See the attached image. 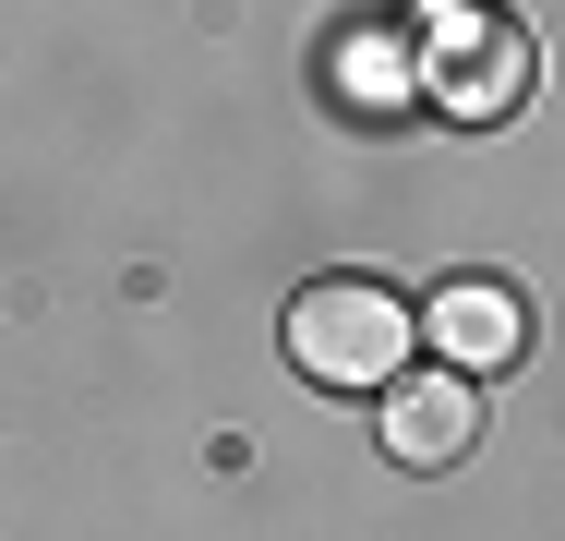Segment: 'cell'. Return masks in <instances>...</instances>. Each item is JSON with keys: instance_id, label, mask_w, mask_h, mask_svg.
I'll return each instance as SVG.
<instances>
[{"instance_id": "obj_1", "label": "cell", "mask_w": 565, "mask_h": 541, "mask_svg": "<svg viewBox=\"0 0 565 541\" xmlns=\"http://www.w3.org/2000/svg\"><path fill=\"white\" fill-rule=\"evenodd\" d=\"M289 361H301L313 385H338V397H385V385L409 373L397 289H385V277H313V289L289 301Z\"/></svg>"}, {"instance_id": "obj_2", "label": "cell", "mask_w": 565, "mask_h": 541, "mask_svg": "<svg viewBox=\"0 0 565 541\" xmlns=\"http://www.w3.org/2000/svg\"><path fill=\"white\" fill-rule=\"evenodd\" d=\"M481 445V385L469 373H397L385 385V457L397 469H446Z\"/></svg>"}, {"instance_id": "obj_3", "label": "cell", "mask_w": 565, "mask_h": 541, "mask_svg": "<svg viewBox=\"0 0 565 541\" xmlns=\"http://www.w3.org/2000/svg\"><path fill=\"white\" fill-rule=\"evenodd\" d=\"M422 337L446 349V373H505V361L530 349V301H518L505 277H446L434 314H422Z\"/></svg>"}]
</instances>
